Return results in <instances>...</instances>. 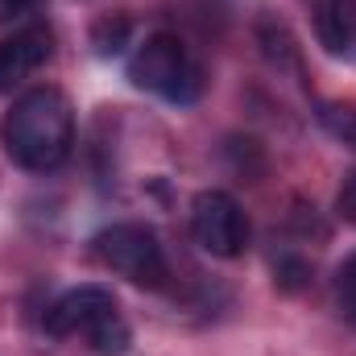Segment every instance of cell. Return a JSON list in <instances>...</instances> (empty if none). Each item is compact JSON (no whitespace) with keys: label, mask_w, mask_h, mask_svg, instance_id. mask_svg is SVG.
<instances>
[{"label":"cell","mask_w":356,"mask_h":356,"mask_svg":"<svg viewBox=\"0 0 356 356\" xmlns=\"http://www.w3.org/2000/svg\"><path fill=\"white\" fill-rule=\"evenodd\" d=\"M129 38H133V21H129L124 13H108V17H99V21L91 25V46H95V54H104V58L124 54Z\"/></svg>","instance_id":"cell-8"},{"label":"cell","mask_w":356,"mask_h":356,"mask_svg":"<svg viewBox=\"0 0 356 356\" xmlns=\"http://www.w3.org/2000/svg\"><path fill=\"white\" fill-rule=\"evenodd\" d=\"M0 145L4 154L33 175H46L67 162L75 145V108L58 88H33L25 91L4 124H0Z\"/></svg>","instance_id":"cell-1"},{"label":"cell","mask_w":356,"mask_h":356,"mask_svg":"<svg viewBox=\"0 0 356 356\" xmlns=\"http://www.w3.org/2000/svg\"><path fill=\"white\" fill-rule=\"evenodd\" d=\"M319 120H323V129L336 141H344V145L356 149V104H323Z\"/></svg>","instance_id":"cell-10"},{"label":"cell","mask_w":356,"mask_h":356,"mask_svg":"<svg viewBox=\"0 0 356 356\" xmlns=\"http://www.w3.org/2000/svg\"><path fill=\"white\" fill-rule=\"evenodd\" d=\"M38 0H0V21L4 17H21V13H29Z\"/></svg>","instance_id":"cell-14"},{"label":"cell","mask_w":356,"mask_h":356,"mask_svg":"<svg viewBox=\"0 0 356 356\" xmlns=\"http://www.w3.org/2000/svg\"><path fill=\"white\" fill-rule=\"evenodd\" d=\"M336 298H340V315L356 323V253L336 273Z\"/></svg>","instance_id":"cell-11"},{"label":"cell","mask_w":356,"mask_h":356,"mask_svg":"<svg viewBox=\"0 0 356 356\" xmlns=\"http://www.w3.org/2000/svg\"><path fill=\"white\" fill-rule=\"evenodd\" d=\"M95 253L99 261L129 277L133 286H149L158 290L166 282V257H162V245L154 236V228L145 224H112L95 236Z\"/></svg>","instance_id":"cell-3"},{"label":"cell","mask_w":356,"mask_h":356,"mask_svg":"<svg viewBox=\"0 0 356 356\" xmlns=\"http://www.w3.org/2000/svg\"><path fill=\"white\" fill-rule=\"evenodd\" d=\"M191 236L211 257H241L249 245V220L228 191H199L191 203Z\"/></svg>","instance_id":"cell-4"},{"label":"cell","mask_w":356,"mask_h":356,"mask_svg":"<svg viewBox=\"0 0 356 356\" xmlns=\"http://www.w3.org/2000/svg\"><path fill=\"white\" fill-rule=\"evenodd\" d=\"M108 315H116V298H112V290H104V286H75V290H67L63 298H54L50 302V311H46V332L50 336H88L91 327L99 323V319H108Z\"/></svg>","instance_id":"cell-5"},{"label":"cell","mask_w":356,"mask_h":356,"mask_svg":"<svg viewBox=\"0 0 356 356\" xmlns=\"http://www.w3.org/2000/svg\"><path fill=\"white\" fill-rule=\"evenodd\" d=\"M50 54H54V38L42 25L4 38L0 42V91H13L21 79H29L38 67H46Z\"/></svg>","instance_id":"cell-6"},{"label":"cell","mask_w":356,"mask_h":356,"mask_svg":"<svg viewBox=\"0 0 356 356\" xmlns=\"http://www.w3.org/2000/svg\"><path fill=\"white\" fill-rule=\"evenodd\" d=\"M88 340H91V348H95V356H124L129 344H133V332H129V323L116 311V315H108V319H99L91 327Z\"/></svg>","instance_id":"cell-9"},{"label":"cell","mask_w":356,"mask_h":356,"mask_svg":"<svg viewBox=\"0 0 356 356\" xmlns=\"http://www.w3.org/2000/svg\"><path fill=\"white\" fill-rule=\"evenodd\" d=\"M336 216L356 228V175L344 178V186H340V195H336Z\"/></svg>","instance_id":"cell-13"},{"label":"cell","mask_w":356,"mask_h":356,"mask_svg":"<svg viewBox=\"0 0 356 356\" xmlns=\"http://www.w3.org/2000/svg\"><path fill=\"white\" fill-rule=\"evenodd\" d=\"M315 33L327 54H344L353 46V21L344 0H315Z\"/></svg>","instance_id":"cell-7"},{"label":"cell","mask_w":356,"mask_h":356,"mask_svg":"<svg viewBox=\"0 0 356 356\" xmlns=\"http://www.w3.org/2000/svg\"><path fill=\"white\" fill-rule=\"evenodd\" d=\"M129 79L170 104H191L203 91V71L175 33H154L129 63Z\"/></svg>","instance_id":"cell-2"},{"label":"cell","mask_w":356,"mask_h":356,"mask_svg":"<svg viewBox=\"0 0 356 356\" xmlns=\"http://www.w3.org/2000/svg\"><path fill=\"white\" fill-rule=\"evenodd\" d=\"M307 277H311V269L302 266L298 257H286V261L277 266V286H282V290H302Z\"/></svg>","instance_id":"cell-12"}]
</instances>
